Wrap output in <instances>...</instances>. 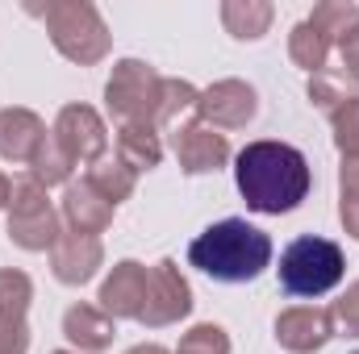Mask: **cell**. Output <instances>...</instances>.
Masks as SVG:
<instances>
[{"label": "cell", "mask_w": 359, "mask_h": 354, "mask_svg": "<svg viewBox=\"0 0 359 354\" xmlns=\"http://www.w3.org/2000/svg\"><path fill=\"white\" fill-rule=\"evenodd\" d=\"M234 183L255 213H292L309 196V159L288 142H251L234 159Z\"/></svg>", "instance_id": "obj_1"}, {"label": "cell", "mask_w": 359, "mask_h": 354, "mask_svg": "<svg viewBox=\"0 0 359 354\" xmlns=\"http://www.w3.org/2000/svg\"><path fill=\"white\" fill-rule=\"evenodd\" d=\"M188 263L217 283H251L271 263V238L243 217H226L192 238Z\"/></svg>", "instance_id": "obj_2"}, {"label": "cell", "mask_w": 359, "mask_h": 354, "mask_svg": "<svg viewBox=\"0 0 359 354\" xmlns=\"http://www.w3.org/2000/svg\"><path fill=\"white\" fill-rule=\"evenodd\" d=\"M46 21V34L55 42V50L80 67H92L109 55V29L96 13V4L88 0H55L42 8H29Z\"/></svg>", "instance_id": "obj_3"}, {"label": "cell", "mask_w": 359, "mask_h": 354, "mask_svg": "<svg viewBox=\"0 0 359 354\" xmlns=\"http://www.w3.org/2000/svg\"><path fill=\"white\" fill-rule=\"evenodd\" d=\"M343 271H347V263H343L339 242L318 238V234H305V238H297L280 255V288L288 296L313 300V296H326L330 288H339Z\"/></svg>", "instance_id": "obj_4"}, {"label": "cell", "mask_w": 359, "mask_h": 354, "mask_svg": "<svg viewBox=\"0 0 359 354\" xmlns=\"http://www.w3.org/2000/svg\"><path fill=\"white\" fill-rule=\"evenodd\" d=\"M159 92H163V76L142 63V59H121L104 84V100L109 113L121 125H155L159 113Z\"/></svg>", "instance_id": "obj_5"}, {"label": "cell", "mask_w": 359, "mask_h": 354, "mask_svg": "<svg viewBox=\"0 0 359 354\" xmlns=\"http://www.w3.org/2000/svg\"><path fill=\"white\" fill-rule=\"evenodd\" d=\"M188 313H192V288H188V279L180 275V267L172 259H159L147 271V300H142L138 321L147 330H163V325H176L180 317H188Z\"/></svg>", "instance_id": "obj_6"}, {"label": "cell", "mask_w": 359, "mask_h": 354, "mask_svg": "<svg viewBox=\"0 0 359 354\" xmlns=\"http://www.w3.org/2000/svg\"><path fill=\"white\" fill-rule=\"evenodd\" d=\"M255 108H259L255 88L243 80H217L196 96V117L209 129H243L255 117Z\"/></svg>", "instance_id": "obj_7"}, {"label": "cell", "mask_w": 359, "mask_h": 354, "mask_svg": "<svg viewBox=\"0 0 359 354\" xmlns=\"http://www.w3.org/2000/svg\"><path fill=\"white\" fill-rule=\"evenodd\" d=\"M55 142L72 155V163H96V159H104L109 134H104V121H100L96 108L67 104L55 121Z\"/></svg>", "instance_id": "obj_8"}, {"label": "cell", "mask_w": 359, "mask_h": 354, "mask_svg": "<svg viewBox=\"0 0 359 354\" xmlns=\"http://www.w3.org/2000/svg\"><path fill=\"white\" fill-rule=\"evenodd\" d=\"M334 334V313L318 304H292L276 317V342L292 354H313L322 351Z\"/></svg>", "instance_id": "obj_9"}, {"label": "cell", "mask_w": 359, "mask_h": 354, "mask_svg": "<svg viewBox=\"0 0 359 354\" xmlns=\"http://www.w3.org/2000/svg\"><path fill=\"white\" fill-rule=\"evenodd\" d=\"M172 146H176V159L188 176L217 171V167H226V159H230L226 134H217V129H209V125H201V121H196V125H184L176 138H172Z\"/></svg>", "instance_id": "obj_10"}, {"label": "cell", "mask_w": 359, "mask_h": 354, "mask_svg": "<svg viewBox=\"0 0 359 354\" xmlns=\"http://www.w3.org/2000/svg\"><path fill=\"white\" fill-rule=\"evenodd\" d=\"M147 271L151 267L134 263V259L113 267V275L100 283V313H109L113 321L117 317H134L138 321L142 300H147Z\"/></svg>", "instance_id": "obj_11"}, {"label": "cell", "mask_w": 359, "mask_h": 354, "mask_svg": "<svg viewBox=\"0 0 359 354\" xmlns=\"http://www.w3.org/2000/svg\"><path fill=\"white\" fill-rule=\"evenodd\" d=\"M100 259H104V250H100V242L88 238V234H63L50 246V271L67 288L88 283L92 275H96V267H100Z\"/></svg>", "instance_id": "obj_12"}, {"label": "cell", "mask_w": 359, "mask_h": 354, "mask_svg": "<svg viewBox=\"0 0 359 354\" xmlns=\"http://www.w3.org/2000/svg\"><path fill=\"white\" fill-rule=\"evenodd\" d=\"M46 142V125L29 108H4L0 113V159L8 163H34V155Z\"/></svg>", "instance_id": "obj_13"}, {"label": "cell", "mask_w": 359, "mask_h": 354, "mask_svg": "<svg viewBox=\"0 0 359 354\" xmlns=\"http://www.w3.org/2000/svg\"><path fill=\"white\" fill-rule=\"evenodd\" d=\"M63 334L72 346H80V354H100L113 346V317L100 313L96 304H72L63 317Z\"/></svg>", "instance_id": "obj_14"}, {"label": "cell", "mask_w": 359, "mask_h": 354, "mask_svg": "<svg viewBox=\"0 0 359 354\" xmlns=\"http://www.w3.org/2000/svg\"><path fill=\"white\" fill-rule=\"evenodd\" d=\"M63 217H67L72 234L96 238V234L113 221V204H109L100 192H92L88 179H84V183H67V192H63Z\"/></svg>", "instance_id": "obj_15"}, {"label": "cell", "mask_w": 359, "mask_h": 354, "mask_svg": "<svg viewBox=\"0 0 359 354\" xmlns=\"http://www.w3.org/2000/svg\"><path fill=\"white\" fill-rule=\"evenodd\" d=\"M117 159H121L134 176L159 167V159H163V142H159L155 125H121V129H117Z\"/></svg>", "instance_id": "obj_16"}, {"label": "cell", "mask_w": 359, "mask_h": 354, "mask_svg": "<svg viewBox=\"0 0 359 354\" xmlns=\"http://www.w3.org/2000/svg\"><path fill=\"white\" fill-rule=\"evenodd\" d=\"M271 17H276V8H271L268 0H226V4H222V25H226L234 38H243V42L264 38L268 25H271Z\"/></svg>", "instance_id": "obj_17"}, {"label": "cell", "mask_w": 359, "mask_h": 354, "mask_svg": "<svg viewBox=\"0 0 359 354\" xmlns=\"http://www.w3.org/2000/svg\"><path fill=\"white\" fill-rule=\"evenodd\" d=\"M330 38L322 34V29H313L309 21H301V25H292V34H288V59L297 63V67H305L309 76H318L322 67H326V59H330Z\"/></svg>", "instance_id": "obj_18"}, {"label": "cell", "mask_w": 359, "mask_h": 354, "mask_svg": "<svg viewBox=\"0 0 359 354\" xmlns=\"http://www.w3.org/2000/svg\"><path fill=\"white\" fill-rule=\"evenodd\" d=\"M8 238L13 246L21 250H50L59 238H63V225H59V213H42V217H25V221H8Z\"/></svg>", "instance_id": "obj_19"}, {"label": "cell", "mask_w": 359, "mask_h": 354, "mask_svg": "<svg viewBox=\"0 0 359 354\" xmlns=\"http://www.w3.org/2000/svg\"><path fill=\"white\" fill-rule=\"evenodd\" d=\"M88 187L92 192H100L109 204H117V200H126L130 192H134V171L121 163V159H96L88 167Z\"/></svg>", "instance_id": "obj_20"}, {"label": "cell", "mask_w": 359, "mask_h": 354, "mask_svg": "<svg viewBox=\"0 0 359 354\" xmlns=\"http://www.w3.org/2000/svg\"><path fill=\"white\" fill-rule=\"evenodd\" d=\"M351 96H359L351 88V76L343 67H322L318 76H309V100L322 108V113H334L339 104H347Z\"/></svg>", "instance_id": "obj_21"}, {"label": "cell", "mask_w": 359, "mask_h": 354, "mask_svg": "<svg viewBox=\"0 0 359 354\" xmlns=\"http://www.w3.org/2000/svg\"><path fill=\"white\" fill-rule=\"evenodd\" d=\"M305 21H309L313 29H322L330 42H343V38L359 25V8L351 0H326V4H318Z\"/></svg>", "instance_id": "obj_22"}, {"label": "cell", "mask_w": 359, "mask_h": 354, "mask_svg": "<svg viewBox=\"0 0 359 354\" xmlns=\"http://www.w3.org/2000/svg\"><path fill=\"white\" fill-rule=\"evenodd\" d=\"M29 167H34L29 176L38 179L42 187H50V183H67L76 163H72V155H67L55 138H46V142H42V150L34 155V163H29Z\"/></svg>", "instance_id": "obj_23"}, {"label": "cell", "mask_w": 359, "mask_h": 354, "mask_svg": "<svg viewBox=\"0 0 359 354\" xmlns=\"http://www.w3.org/2000/svg\"><path fill=\"white\" fill-rule=\"evenodd\" d=\"M8 208H13V217H8V221H25V217H42V213H50L46 187H42V183H38L34 176L13 179V192H8Z\"/></svg>", "instance_id": "obj_24"}, {"label": "cell", "mask_w": 359, "mask_h": 354, "mask_svg": "<svg viewBox=\"0 0 359 354\" xmlns=\"http://www.w3.org/2000/svg\"><path fill=\"white\" fill-rule=\"evenodd\" d=\"M29 300H34V283H29V275H25V271L4 267V271H0V313L25 317Z\"/></svg>", "instance_id": "obj_25"}, {"label": "cell", "mask_w": 359, "mask_h": 354, "mask_svg": "<svg viewBox=\"0 0 359 354\" xmlns=\"http://www.w3.org/2000/svg\"><path fill=\"white\" fill-rule=\"evenodd\" d=\"M196 96H201V92L192 88L188 80H163L155 125H168V121H176V113H184V108H196Z\"/></svg>", "instance_id": "obj_26"}, {"label": "cell", "mask_w": 359, "mask_h": 354, "mask_svg": "<svg viewBox=\"0 0 359 354\" xmlns=\"http://www.w3.org/2000/svg\"><path fill=\"white\" fill-rule=\"evenodd\" d=\"M176 354H230V338L222 325H192L180 338Z\"/></svg>", "instance_id": "obj_27"}, {"label": "cell", "mask_w": 359, "mask_h": 354, "mask_svg": "<svg viewBox=\"0 0 359 354\" xmlns=\"http://www.w3.org/2000/svg\"><path fill=\"white\" fill-rule=\"evenodd\" d=\"M330 125H334V142L343 155H359V96H351L347 104H339L330 113Z\"/></svg>", "instance_id": "obj_28"}, {"label": "cell", "mask_w": 359, "mask_h": 354, "mask_svg": "<svg viewBox=\"0 0 359 354\" xmlns=\"http://www.w3.org/2000/svg\"><path fill=\"white\" fill-rule=\"evenodd\" d=\"M25 351H29V330H25V317L0 313V354H25Z\"/></svg>", "instance_id": "obj_29"}, {"label": "cell", "mask_w": 359, "mask_h": 354, "mask_svg": "<svg viewBox=\"0 0 359 354\" xmlns=\"http://www.w3.org/2000/svg\"><path fill=\"white\" fill-rule=\"evenodd\" d=\"M330 313H334V321H339L351 338H359V283L347 288V296H343V300H334V309H330Z\"/></svg>", "instance_id": "obj_30"}, {"label": "cell", "mask_w": 359, "mask_h": 354, "mask_svg": "<svg viewBox=\"0 0 359 354\" xmlns=\"http://www.w3.org/2000/svg\"><path fill=\"white\" fill-rule=\"evenodd\" d=\"M339 59H343V71H347L351 80H359V25L339 42Z\"/></svg>", "instance_id": "obj_31"}, {"label": "cell", "mask_w": 359, "mask_h": 354, "mask_svg": "<svg viewBox=\"0 0 359 354\" xmlns=\"http://www.w3.org/2000/svg\"><path fill=\"white\" fill-rule=\"evenodd\" d=\"M339 183H343V196H359V155H347L343 159Z\"/></svg>", "instance_id": "obj_32"}, {"label": "cell", "mask_w": 359, "mask_h": 354, "mask_svg": "<svg viewBox=\"0 0 359 354\" xmlns=\"http://www.w3.org/2000/svg\"><path fill=\"white\" fill-rule=\"evenodd\" d=\"M339 217H343L347 234H351V238H359V196H343V204H339Z\"/></svg>", "instance_id": "obj_33"}, {"label": "cell", "mask_w": 359, "mask_h": 354, "mask_svg": "<svg viewBox=\"0 0 359 354\" xmlns=\"http://www.w3.org/2000/svg\"><path fill=\"white\" fill-rule=\"evenodd\" d=\"M126 354H172V351H163V346H155V342H147V346H134V351H126Z\"/></svg>", "instance_id": "obj_34"}, {"label": "cell", "mask_w": 359, "mask_h": 354, "mask_svg": "<svg viewBox=\"0 0 359 354\" xmlns=\"http://www.w3.org/2000/svg\"><path fill=\"white\" fill-rule=\"evenodd\" d=\"M8 192H13V183L0 176V208H8Z\"/></svg>", "instance_id": "obj_35"}, {"label": "cell", "mask_w": 359, "mask_h": 354, "mask_svg": "<svg viewBox=\"0 0 359 354\" xmlns=\"http://www.w3.org/2000/svg\"><path fill=\"white\" fill-rule=\"evenodd\" d=\"M55 354H76V351H55Z\"/></svg>", "instance_id": "obj_36"}]
</instances>
